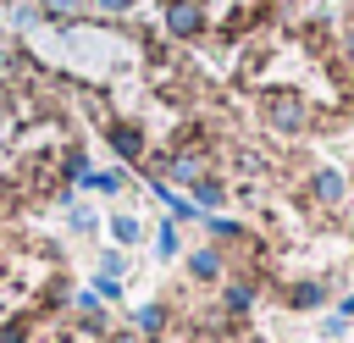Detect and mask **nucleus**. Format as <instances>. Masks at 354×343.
Returning a JSON list of instances; mask_svg holds the SVG:
<instances>
[{"label": "nucleus", "mask_w": 354, "mask_h": 343, "mask_svg": "<svg viewBox=\"0 0 354 343\" xmlns=\"http://www.w3.org/2000/svg\"><path fill=\"white\" fill-rule=\"evenodd\" d=\"M260 122L271 133H282V138H304L321 116H315V105L299 89H260Z\"/></svg>", "instance_id": "1"}, {"label": "nucleus", "mask_w": 354, "mask_h": 343, "mask_svg": "<svg viewBox=\"0 0 354 343\" xmlns=\"http://www.w3.org/2000/svg\"><path fill=\"white\" fill-rule=\"evenodd\" d=\"M332 288H337V277H293V282L277 288V299H282L288 315H315V310L332 304Z\"/></svg>", "instance_id": "2"}, {"label": "nucleus", "mask_w": 354, "mask_h": 343, "mask_svg": "<svg viewBox=\"0 0 354 343\" xmlns=\"http://www.w3.org/2000/svg\"><path fill=\"white\" fill-rule=\"evenodd\" d=\"M160 28H166L177 44H188V39H199V33L210 28V6H205V0H166Z\"/></svg>", "instance_id": "3"}, {"label": "nucleus", "mask_w": 354, "mask_h": 343, "mask_svg": "<svg viewBox=\"0 0 354 343\" xmlns=\"http://www.w3.org/2000/svg\"><path fill=\"white\" fill-rule=\"evenodd\" d=\"M304 199H310L315 210H337V205H348V172H337V166H315V172L304 177Z\"/></svg>", "instance_id": "4"}, {"label": "nucleus", "mask_w": 354, "mask_h": 343, "mask_svg": "<svg viewBox=\"0 0 354 343\" xmlns=\"http://www.w3.org/2000/svg\"><path fill=\"white\" fill-rule=\"evenodd\" d=\"M254 299H260V271H238V277H221V315H232V321H243L249 310H254Z\"/></svg>", "instance_id": "5"}, {"label": "nucleus", "mask_w": 354, "mask_h": 343, "mask_svg": "<svg viewBox=\"0 0 354 343\" xmlns=\"http://www.w3.org/2000/svg\"><path fill=\"white\" fill-rule=\"evenodd\" d=\"M105 144H111L122 160H133V166H144V155H149V138H144V127H138V122H127V116H116V122L105 127Z\"/></svg>", "instance_id": "6"}, {"label": "nucleus", "mask_w": 354, "mask_h": 343, "mask_svg": "<svg viewBox=\"0 0 354 343\" xmlns=\"http://www.w3.org/2000/svg\"><path fill=\"white\" fill-rule=\"evenodd\" d=\"M183 266H188V277H194V282H221V277H227V254H221L216 243L188 249V254H183Z\"/></svg>", "instance_id": "7"}, {"label": "nucleus", "mask_w": 354, "mask_h": 343, "mask_svg": "<svg viewBox=\"0 0 354 343\" xmlns=\"http://www.w3.org/2000/svg\"><path fill=\"white\" fill-rule=\"evenodd\" d=\"M166 326H171V304L166 299H144L133 310V332L138 337H166Z\"/></svg>", "instance_id": "8"}, {"label": "nucleus", "mask_w": 354, "mask_h": 343, "mask_svg": "<svg viewBox=\"0 0 354 343\" xmlns=\"http://www.w3.org/2000/svg\"><path fill=\"white\" fill-rule=\"evenodd\" d=\"M188 199H194V210H199V216H216V210H221V205L232 199V188H227V183H221L216 172H210V177H199V183L188 188Z\"/></svg>", "instance_id": "9"}, {"label": "nucleus", "mask_w": 354, "mask_h": 343, "mask_svg": "<svg viewBox=\"0 0 354 343\" xmlns=\"http://www.w3.org/2000/svg\"><path fill=\"white\" fill-rule=\"evenodd\" d=\"M111 243H116V249H133V243H144V221H138L133 210H116V216H111Z\"/></svg>", "instance_id": "10"}, {"label": "nucleus", "mask_w": 354, "mask_h": 343, "mask_svg": "<svg viewBox=\"0 0 354 343\" xmlns=\"http://www.w3.org/2000/svg\"><path fill=\"white\" fill-rule=\"evenodd\" d=\"M88 172H94L88 166V149L83 144H66L61 149V183H88Z\"/></svg>", "instance_id": "11"}, {"label": "nucleus", "mask_w": 354, "mask_h": 343, "mask_svg": "<svg viewBox=\"0 0 354 343\" xmlns=\"http://www.w3.org/2000/svg\"><path fill=\"white\" fill-rule=\"evenodd\" d=\"M315 332H321V343H348V337H354V321H343L337 310H326V315L315 321Z\"/></svg>", "instance_id": "12"}, {"label": "nucleus", "mask_w": 354, "mask_h": 343, "mask_svg": "<svg viewBox=\"0 0 354 343\" xmlns=\"http://www.w3.org/2000/svg\"><path fill=\"white\" fill-rule=\"evenodd\" d=\"M155 254H160V260H177V254H183V238H177V221H171V216L155 227Z\"/></svg>", "instance_id": "13"}, {"label": "nucleus", "mask_w": 354, "mask_h": 343, "mask_svg": "<svg viewBox=\"0 0 354 343\" xmlns=\"http://www.w3.org/2000/svg\"><path fill=\"white\" fill-rule=\"evenodd\" d=\"M88 188H94V194H122V188H127V172H122V166H111V172H88Z\"/></svg>", "instance_id": "14"}, {"label": "nucleus", "mask_w": 354, "mask_h": 343, "mask_svg": "<svg viewBox=\"0 0 354 343\" xmlns=\"http://www.w3.org/2000/svg\"><path fill=\"white\" fill-rule=\"evenodd\" d=\"M39 11H44L50 22H77V17H83V0H39Z\"/></svg>", "instance_id": "15"}, {"label": "nucleus", "mask_w": 354, "mask_h": 343, "mask_svg": "<svg viewBox=\"0 0 354 343\" xmlns=\"http://www.w3.org/2000/svg\"><path fill=\"white\" fill-rule=\"evenodd\" d=\"M0 343H33V321L28 315H6L0 321Z\"/></svg>", "instance_id": "16"}, {"label": "nucleus", "mask_w": 354, "mask_h": 343, "mask_svg": "<svg viewBox=\"0 0 354 343\" xmlns=\"http://www.w3.org/2000/svg\"><path fill=\"white\" fill-rule=\"evenodd\" d=\"M66 227H72V232H77V238H88V232H94V227H100V216H94V210H88V205H72V210H66Z\"/></svg>", "instance_id": "17"}, {"label": "nucleus", "mask_w": 354, "mask_h": 343, "mask_svg": "<svg viewBox=\"0 0 354 343\" xmlns=\"http://www.w3.org/2000/svg\"><path fill=\"white\" fill-rule=\"evenodd\" d=\"M122 271H127V254H122V249H105V254H100V271H94V277H116V282H122Z\"/></svg>", "instance_id": "18"}, {"label": "nucleus", "mask_w": 354, "mask_h": 343, "mask_svg": "<svg viewBox=\"0 0 354 343\" xmlns=\"http://www.w3.org/2000/svg\"><path fill=\"white\" fill-rule=\"evenodd\" d=\"M94 293H100V299H122V282H116V277H94Z\"/></svg>", "instance_id": "19"}, {"label": "nucleus", "mask_w": 354, "mask_h": 343, "mask_svg": "<svg viewBox=\"0 0 354 343\" xmlns=\"http://www.w3.org/2000/svg\"><path fill=\"white\" fill-rule=\"evenodd\" d=\"M100 343H144V337H138V332H133V326H111V332H105V337H100Z\"/></svg>", "instance_id": "20"}, {"label": "nucleus", "mask_w": 354, "mask_h": 343, "mask_svg": "<svg viewBox=\"0 0 354 343\" xmlns=\"http://www.w3.org/2000/svg\"><path fill=\"white\" fill-rule=\"evenodd\" d=\"M332 310H337L343 321H354V288H348V293H337V299H332Z\"/></svg>", "instance_id": "21"}, {"label": "nucleus", "mask_w": 354, "mask_h": 343, "mask_svg": "<svg viewBox=\"0 0 354 343\" xmlns=\"http://www.w3.org/2000/svg\"><path fill=\"white\" fill-rule=\"evenodd\" d=\"M94 6H100V11H111V17H122V11H133L138 0H94Z\"/></svg>", "instance_id": "22"}, {"label": "nucleus", "mask_w": 354, "mask_h": 343, "mask_svg": "<svg viewBox=\"0 0 354 343\" xmlns=\"http://www.w3.org/2000/svg\"><path fill=\"white\" fill-rule=\"evenodd\" d=\"M6 94H11V89H6V83H0V116H6Z\"/></svg>", "instance_id": "23"}, {"label": "nucleus", "mask_w": 354, "mask_h": 343, "mask_svg": "<svg viewBox=\"0 0 354 343\" xmlns=\"http://www.w3.org/2000/svg\"><path fill=\"white\" fill-rule=\"evenodd\" d=\"M144 343H166V337H144Z\"/></svg>", "instance_id": "24"}, {"label": "nucleus", "mask_w": 354, "mask_h": 343, "mask_svg": "<svg viewBox=\"0 0 354 343\" xmlns=\"http://www.w3.org/2000/svg\"><path fill=\"white\" fill-rule=\"evenodd\" d=\"M348 194H354V172H348Z\"/></svg>", "instance_id": "25"}, {"label": "nucleus", "mask_w": 354, "mask_h": 343, "mask_svg": "<svg viewBox=\"0 0 354 343\" xmlns=\"http://www.w3.org/2000/svg\"><path fill=\"white\" fill-rule=\"evenodd\" d=\"M348 238H354V227H348Z\"/></svg>", "instance_id": "26"}]
</instances>
